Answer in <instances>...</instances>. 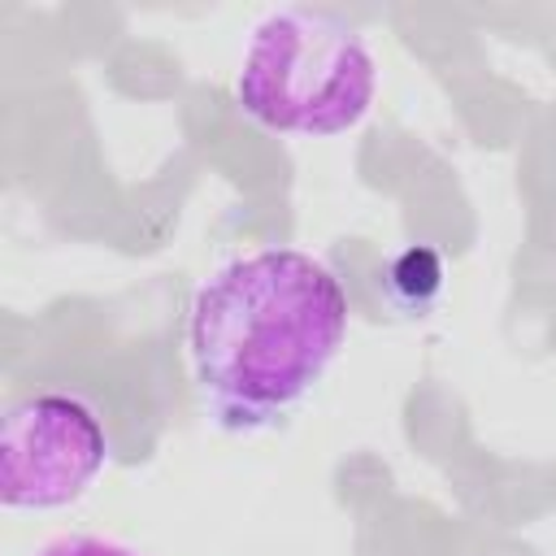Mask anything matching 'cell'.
I'll list each match as a JSON object with an SVG mask.
<instances>
[{
	"label": "cell",
	"mask_w": 556,
	"mask_h": 556,
	"mask_svg": "<svg viewBox=\"0 0 556 556\" xmlns=\"http://www.w3.org/2000/svg\"><path fill=\"white\" fill-rule=\"evenodd\" d=\"M109 434L91 404L65 391L22 395L4 408L0 500L13 513L65 508L104 473Z\"/></svg>",
	"instance_id": "3"
},
{
	"label": "cell",
	"mask_w": 556,
	"mask_h": 556,
	"mask_svg": "<svg viewBox=\"0 0 556 556\" xmlns=\"http://www.w3.org/2000/svg\"><path fill=\"white\" fill-rule=\"evenodd\" d=\"M343 339V282L300 248L243 252L191 300V369L217 421L235 430L291 413L334 365Z\"/></svg>",
	"instance_id": "1"
},
{
	"label": "cell",
	"mask_w": 556,
	"mask_h": 556,
	"mask_svg": "<svg viewBox=\"0 0 556 556\" xmlns=\"http://www.w3.org/2000/svg\"><path fill=\"white\" fill-rule=\"evenodd\" d=\"M35 556H143V552L104 534H52L48 543L35 547Z\"/></svg>",
	"instance_id": "4"
},
{
	"label": "cell",
	"mask_w": 556,
	"mask_h": 556,
	"mask_svg": "<svg viewBox=\"0 0 556 556\" xmlns=\"http://www.w3.org/2000/svg\"><path fill=\"white\" fill-rule=\"evenodd\" d=\"M235 96L265 130L308 139L343 135L378 96V56L348 17L282 4L252 26Z\"/></svg>",
	"instance_id": "2"
}]
</instances>
